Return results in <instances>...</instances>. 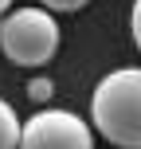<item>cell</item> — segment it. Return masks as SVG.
<instances>
[{"instance_id":"obj_4","label":"cell","mask_w":141,"mask_h":149,"mask_svg":"<svg viewBox=\"0 0 141 149\" xmlns=\"http://www.w3.org/2000/svg\"><path fill=\"white\" fill-rule=\"evenodd\" d=\"M20 134H24V126L16 118V110L0 98V149H20Z\"/></svg>"},{"instance_id":"obj_8","label":"cell","mask_w":141,"mask_h":149,"mask_svg":"<svg viewBox=\"0 0 141 149\" xmlns=\"http://www.w3.org/2000/svg\"><path fill=\"white\" fill-rule=\"evenodd\" d=\"M8 8H12V0H0V16H4V12H8Z\"/></svg>"},{"instance_id":"obj_7","label":"cell","mask_w":141,"mask_h":149,"mask_svg":"<svg viewBox=\"0 0 141 149\" xmlns=\"http://www.w3.org/2000/svg\"><path fill=\"white\" fill-rule=\"evenodd\" d=\"M129 31H133V43L141 51V0H133V12H129Z\"/></svg>"},{"instance_id":"obj_2","label":"cell","mask_w":141,"mask_h":149,"mask_svg":"<svg viewBox=\"0 0 141 149\" xmlns=\"http://www.w3.org/2000/svg\"><path fill=\"white\" fill-rule=\"evenodd\" d=\"M59 24H55L51 8H16V12L0 16V51L16 67H43L59 51Z\"/></svg>"},{"instance_id":"obj_5","label":"cell","mask_w":141,"mask_h":149,"mask_svg":"<svg viewBox=\"0 0 141 149\" xmlns=\"http://www.w3.org/2000/svg\"><path fill=\"white\" fill-rule=\"evenodd\" d=\"M51 94H55V82H51V79H43V74L28 82V98H31L35 106H47V102H51Z\"/></svg>"},{"instance_id":"obj_1","label":"cell","mask_w":141,"mask_h":149,"mask_svg":"<svg viewBox=\"0 0 141 149\" xmlns=\"http://www.w3.org/2000/svg\"><path fill=\"white\" fill-rule=\"evenodd\" d=\"M90 118L110 145L141 149V67H118L98 79Z\"/></svg>"},{"instance_id":"obj_3","label":"cell","mask_w":141,"mask_h":149,"mask_svg":"<svg viewBox=\"0 0 141 149\" xmlns=\"http://www.w3.org/2000/svg\"><path fill=\"white\" fill-rule=\"evenodd\" d=\"M20 149H94V130L71 110H35L24 122Z\"/></svg>"},{"instance_id":"obj_6","label":"cell","mask_w":141,"mask_h":149,"mask_svg":"<svg viewBox=\"0 0 141 149\" xmlns=\"http://www.w3.org/2000/svg\"><path fill=\"white\" fill-rule=\"evenodd\" d=\"M43 8H51V12H78V8H86L90 0H39Z\"/></svg>"}]
</instances>
